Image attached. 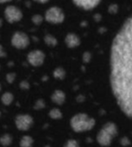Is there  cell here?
Masks as SVG:
<instances>
[{
    "label": "cell",
    "instance_id": "17",
    "mask_svg": "<svg viewBox=\"0 0 132 147\" xmlns=\"http://www.w3.org/2000/svg\"><path fill=\"white\" fill-rule=\"evenodd\" d=\"M53 75H54V78L62 80L66 76V71L62 67H57V68L54 69V71L53 72Z\"/></svg>",
    "mask_w": 132,
    "mask_h": 147
},
{
    "label": "cell",
    "instance_id": "29",
    "mask_svg": "<svg viewBox=\"0 0 132 147\" xmlns=\"http://www.w3.org/2000/svg\"><path fill=\"white\" fill-rule=\"evenodd\" d=\"M2 25H3V22H2V19L0 18V28L2 27Z\"/></svg>",
    "mask_w": 132,
    "mask_h": 147
},
{
    "label": "cell",
    "instance_id": "11",
    "mask_svg": "<svg viewBox=\"0 0 132 147\" xmlns=\"http://www.w3.org/2000/svg\"><path fill=\"white\" fill-rule=\"evenodd\" d=\"M52 102L56 105H62L66 101V95L61 90H56L51 96Z\"/></svg>",
    "mask_w": 132,
    "mask_h": 147
},
{
    "label": "cell",
    "instance_id": "20",
    "mask_svg": "<svg viewBox=\"0 0 132 147\" xmlns=\"http://www.w3.org/2000/svg\"><path fill=\"white\" fill-rule=\"evenodd\" d=\"M45 107V102L42 99H39L35 102L34 109H42Z\"/></svg>",
    "mask_w": 132,
    "mask_h": 147
},
{
    "label": "cell",
    "instance_id": "14",
    "mask_svg": "<svg viewBox=\"0 0 132 147\" xmlns=\"http://www.w3.org/2000/svg\"><path fill=\"white\" fill-rule=\"evenodd\" d=\"M33 144H34V140L32 137L29 135H25L22 137L20 140V146L22 147H30L33 146Z\"/></svg>",
    "mask_w": 132,
    "mask_h": 147
},
{
    "label": "cell",
    "instance_id": "26",
    "mask_svg": "<svg viewBox=\"0 0 132 147\" xmlns=\"http://www.w3.org/2000/svg\"><path fill=\"white\" fill-rule=\"evenodd\" d=\"M4 57H6V52L4 51L2 45H0V58H4Z\"/></svg>",
    "mask_w": 132,
    "mask_h": 147
},
{
    "label": "cell",
    "instance_id": "30",
    "mask_svg": "<svg viewBox=\"0 0 132 147\" xmlns=\"http://www.w3.org/2000/svg\"><path fill=\"white\" fill-rule=\"evenodd\" d=\"M0 90H1V84H0Z\"/></svg>",
    "mask_w": 132,
    "mask_h": 147
},
{
    "label": "cell",
    "instance_id": "31",
    "mask_svg": "<svg viewBox=\"0 0 132 147\" xmlns=\"http://www.w3.org/2000/svg\"><path fill=\"white\" fill-rule=\"evenodd\" d=\"M0 116H1V112H0Z\"/></svg>",
    "mask_w": 132,
    "mask_h": 147
},
{
    "label": "cell",
    "instance_id": "12",
    "mask_svg": "<svg viewBox=\"0 0 132 147\" xmlns=\"http://www.w3.org/2000/svg\"><path fill=\"white\" fill-rule=\"evenodd\" d=\"M43 40H44V42L46 43V45H47L48 47H55V46L57 45V43H58L57 39H56L54 35H52V34H46V35L44 36Z\"/></svg>",
    "mask_w": 132,
    "mask_h": 147
},
{
    "label": "cell",
    "instance_id": "19",
    "mask_svg": "<svg viewBox=\"0 0 132 147\" xmlns=\"http://www.w3.org/2000/svg\"><path fill=\"white\" fill-rule=\"evenodd\" d=\"M43 21V17L41 15H35L32 17V22L35 24V25H40Z\"/></svg>",
    "mask_w": 132,
    "mask_h": 147
},
{
    "label": "cell",
    "instance_id": "9",
    "mask_svg": "<svg viewBox=\"0 0 132 147\" xmlns=\"http://www.w3.org/2000/svg\"><path fill=\"white\" fill-rule=\"evenodd\" d=\"M102 0H73V3L85 10H91L96 8Z\"/></svg>",
    "mask_w": 132,
    "mask_h": 147
},
{
    "label": "cell",
    "instance_id": "21",
    "mask_svg": "<svg viewBox=\"0 0 132 147\" xmlns=\"http://www.w3.org/2000/svg\"><path fill=\"white\" fill-rule=\"evenodd\" d=\"M16 73H14V72H10V73H8L7 75H6V81L9 83V84H12L14 81H15V79H16Z\"/></svg>",
    "mask_w": 132,
    "mask_h": 147
},
{
    "label": "cell",
    "instance_id": "15",
    "mask_svg": "<svg viewBox=\"0 0 132 147\" xmlns=\"http://www.w3.org/2000/svg\"><path fill=\"white\" fill-rule=\"evenodd\" d=\"M12 136L9 134H5L0 137V145L3 146H9L12 143Z\"/></svg>",
    "mask_w": 132,
    "mask_h": 147
},
{
    "label": "cell",
    "instance_id": "24",
    "mask_svg": "<svg viewBox=\"0 0 132 147\" xmlns=\"http://www.w3.org/2000/svg\"><path fill=\"white\" fill-rule=\"evenodd\" d=\"M19 86H20V88L22 90H28V89H29V84L27 81H22L20 83Z\"/></svg>",
    "mask_w": 132,
    "mask_h": 147
},
{
    "label": "cell",
    "instance_id": "5",
    "mask_svg": "<svg viewBox=\"0 0 132 147\" xmlns=\"http://www.w3.org/2000/svg\"><path fill=\"white\" fill-rule=\"evenodd\" d=\"M10 42L11 45L16 49H25L29 47L30 40L27 34L17 31L13 34Z\"/></svg>",
    "mask_w": 132,
    "mask_h": 147
},
{
    "label": "cell",
    "instance_id": "22",
    "mask_svg": "<svg viewBox=\"0 0 132 147\" xmlns=\"http://www.w3.org/2000/svg\"><path fill=\"white\" fill-rule=\"evenodd\" d=\"M91 59H92V54H91V53H89V52H86V53H84V54H83V62L84 63H89L90 61H91Z\"/></svg>",
    "mask_w": 132,
    "mask_h": 147
},
{
    "label": "cell",
    "instance_id": "27",
    "mask_svg": "<svg viewBox=\"0 0 132 147\" xmlns=\"http://www.w3.org/2000/svg\"><path fill=\"white\" fill-rule=\"evenodd\" d=\"M33 1H35V2H36V3H48L49 0H33Z\"/></svg>",
    "mask_w": 132,
    "mask_h": 147
},
{
    "label": "cell",
    "instance_id": "32",
    "mask_svg": "<svg viewBox=\"0 0 132 147\" xmlns=\"http://www.w3.org/2000/svg\"><path fill=\"white\" fill-rule=\"evenodd\" d=\"M0 69H1V67H0Z\"/></svg>",
    "mask_w": 132,
    "mask_h": 147
},
{
    "label": "cell",
    "instance_id": "23",
    "mask_svg": "<svg viewBox=\"0 0 132 147\" xmlns=\"http://www.w3.org/2000/svg\"><path fill=\"white\" fill-rule=\"evenodd\" d=\"M78 146H79V143L76 140H69L65 144V146L67 147H76Z\"/></svg>",
    "mask_w": 132,
    "mask_h": 147
},
{
    "label": "cell",
    "instance_id": "16",
    "mask_svg": "<svg viewBox=\"0 0 132 147\" xmlns=\"http://www.w3.org/2000/svg\"><path fill=\"white\" fill-rule=\"evenodd\" d=\"M48 115L51 119L53 120H61L62 118V113L61 111L57 109V108H54L52 109L49 113H48Z\"/></svg>",
    "mask_w": 132,
    "mask_h": 147
},
{
    "label": "cell",
    "instance_id": "10",
    "mask_svg": "<svg viewBox=\"0 0 132 147\" xmlns=\"http://www.w3.org/2000/svg\"><path fill=\"white\" fill-rule=\"evenodd\" d=\"M65 43L67 47L74 48L80 45V37L74 33H68L65 38Z\"/></svg>",
    "mask_w": 132,
    "mask_h": 147
},
{
    "label": "cell",
    "instance_id": "8",
    "mask_svg": "<svg viewBox=\"0 0 132 147\" xmlns=\"http://www.w3.org/2000/svg\"><path fill=\"white\" fill-rule=\"evenodd\" d=\"M45 53L41 50H33L27 55L28 63L33 67L41 66L45 60Z\"/></svg>",
    "mask_w": 132,
    "mask_h": 147
},
{
    "label": "cell",
    "instance_id": "3",
    "mask_svg": "<svg viewBox=\"0 0 132 147\" xmlns=\"http://www.w3.org/2000/svg\"><path fill=\"white\" fill-rule=\"evenodd\" d=\"M118 135V127L113 122H107L97 135V142L101 146H110L112 139Z\"/></svg>",
    "mask_w": 132,
    "mask_h": 147
},
{
    "label": "cell",
    "instance_id": "2",
    "mask_svg": "<svg viewBox=\"0 0 132 147\" xmlns=\"http://www.w3.org/2000/svg\"><path fill=\"white\" fill-rule=\"evenodd\" d=\"M95 120L84 113H79L73 115L70 121L71 128L76 133L90 131L95 127Z\"/></svg>",
    "mask_w": 132,
    "mask_h": 147
},
{
    "label": "cell",
    "instance_id": "13",
    "mask_svg": "<svg viewBox=\"0 0 132 147\" xmlns=\"http://www.w3.org/2000/svg\"><path fill=\"white\" fill-rule=\"evenodd\" d=\"M13 101H14V96L10 92H5V93H3V96H2V97H1V102L5 106L10 105L13 102Z\"/></svg>",
    "mask_w": 132,
    "mask_h": 147
},
{
    "label": "cell",
    "instance_id": "4",
    "mask_svg": "<svg viewBox=\"0 0 132 147\" xmlns=\"http://www.w3.org/2000/svg\"><path fill=\"white\" fill-rule=\"evenodd\" d=\"M44 19L51 24H61L65 20V14L60 7L53 6L47 9Z\"/></svg>",
    "mask_w": 132,
    "mask_h": 147
},
{
    "label": "cell",
    "instance_id": "28",
    "mask_svg": "<svg viewBox=\"0 0 132 147\" xmlns=\"http://www.w3.org/2000/svg\"><path fill=\"white\" fill-rule=\"evenodd\" d=\"M12 0H0V3H7V2H10Z\"/></svg>",
    "mask_w": 132,
    "mask_h": 147
},
{
    "label": "cell",
    "instance_id": "25",
    "mask_svg": "<svg viewBox=\"0 0 132 147\" xmlns=\"http://www.w3.org/2000/svg\"><path fill=\"white\" fill-rule=\"evenodd\" d=\"M120 143H121V145H123V146H130V145H131V141H130V140H129L127 137H124V138L120 140Z\"/></svg>",
    "mask_w": 132,
    "mask_h": 147
},
{
    "label": "cell",
    "instance_id": "1",
    "mask_svg": "<svg viewBox=\"0 0 132 147\" xmlns=\"http://www.w3.org/2000/svg\"><path fill=\"white\" fill-rule=\"evenodd\" d=\"M110 83L118 107L132 120V15L125 21L112 40Z\"/></svg>",
    "mask_w": 132,
    "mask_h": 147
},
{
    "label": "cell",
    "instance_id": "6",
    "mask_svg": "<svg viewBox=\"0 0 132 147\" xmlns=\"http://www.w3.org/2000/svg\"><path fill=\"white\" fill-rule=\"evenodd\" d=\"M4 18L9 23L18 22L22 18V10L15 5H8L4 9Z\"/></svg>",
    "mask_w": 132,
    "mask_h": 147
},
{
    "label": "cell",
    "instance_id": "7",
    "mask_svg": "<svg viewBox=\"0 0 132 147\" xmlns=\"http://www.w3.org/2000/svg\"><path fill=\"white\" fill-rule=\"evenodd\" d=\"M15 124L18 130L20 131H28L30 129L34 124L33 117L27 114H21L16 115L15 119Z\"/></svg>",
    "mask_w": 132,
    "mask_h": 147
},
{
    "label": "cell",
    "instance_id": "18",
    "mask_svg": "<svg viewBox=\"0 0 132 147\" xmlns=\"http://www.w3.org/2000/svg\"><path fill=\"white\" fill-rule=\"evenodd\" d=\"M108 11L111 15H115L118 13V5L117 3H112L109 8H108Z\"/></svg>",
    "mask_w": 132,
    "mask_h": 147
}]
</instances>
